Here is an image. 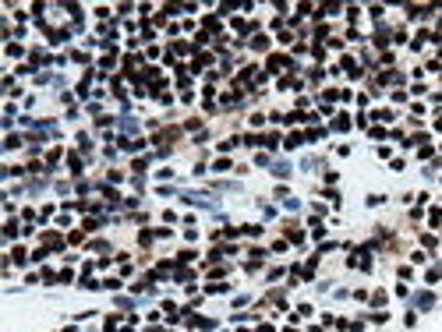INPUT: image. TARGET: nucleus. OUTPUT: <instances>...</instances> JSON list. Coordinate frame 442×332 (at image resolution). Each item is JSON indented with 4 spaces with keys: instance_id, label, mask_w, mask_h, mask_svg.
<instances>
[{
    "instance_id": "nucleus-1",
    "label": "nucleus",
    "mask_w": 442,
    "mask_h": 332,
    "mask_svg": "<svg viewBox=\"0 0 442 332\" xmlns=\"http://www.w3.org/2000/svg\"><path fill=\"white\" fill-rule=\"evenodd\" d=\"M43 244L50 247V251H64V237H60V233H46Z\"/></svg>"
},
{
    "instance_id": "nucleus-2",
    "label": "nucleus",
    "mask_w": 442,
    "mask_h": 332,
    "mask_svg": "<svg viewBox=\"0 0 442 332\" xmlns=\"http://www.w3.org/2000/svg\"><path fill=\"white\" fill-rule=\"evenodd\" d=\"M350 265H361V269H372V255H368V251H357V255L350 258Z\"/></svg>"
},
{
    "instance_id": "nucleus-3",
    "label": "nucleus",
    "mask_w": 442,
    "mask_h": 332,
    "mask_svg": "<svg viewBox=\"0 0 442 332\" xmlns=\"http://www.w3.org/2000/svg\"><path fill=\"white\" fill-rule=\"evenodd\" d=\"M233 28H237V32H251L255 21H248V18H233Z\"/></svg>"
},
{
    "instance_id": "nucleus-4",
    "label": "nucleus",
    "mask_w": 442,
    "mask_h": 332,
    "mask_svg": "<svg viewBox=\"0 0 442 332\" xmlns=\"http://www.w3.org/2000/svg\"><path fill=\"white\" fill-rule=\"evenodd\" d=\"M67 163H71V173H82V156H78V152H71Z\"/></svg>"
},
{
    "instance_id": "nucleus-5",
    "label": "nucleus",
    "mask_w": 442,
    "mask_h": 332,
    "mask_svg": "<svg viewBox=\"0 0 442 332\" xmlns=\"http://www.w3.org/2000/svg\"><path fill=\"white\" fill-rule=\"evenodd\" d=\"M11 262H14V265H25V262H28V255L21 251V247H14V251H11Z\"/></svg>"
},
{
    "instance_id": "nucleus-6",
    "label": "nucleus",
    "mask_w": 442,
    "mask_h": 332,
    "mask_svg": "<svg viewBox=\"0 0 442 332\" xmlns=\"http://www.w3.org/2000/svg\"><path fill=\"white\" fill-rule=\"evenodd\" d=\"M283 64H287V57H279V53H276V57H269V71H279Z\"/></svg>"
},
{
    "instance_id": "nucleus-7",
    "label": "nucleus",
    "mask_w": 442,
    "mask_h": 332,
    "mask_svg": "<svg viewBox=\"0 0 442 332\" xmlns=\"http://www.w3.org/2000/svg\"><path fill=\"white\" fill-rule=\"evenodd\" d=\"M432 304H435L432 294H418V308H432Z\"/></svg>"
},
{
    "instance_id": "nucleus-8",
    "label": "nucleus",
    "mask_w": 442,
    "mask_h": 332,
    "mask_svg": "<svg viewBox=\"0 0 442 332\" xmlns=\"http://www.w3.org/2000/svg\"><path fill=\"white\" fill-rule=\"evenodd\" d=\"M322 135H326L322 128H311V131H304V138H308V142H318V138H322Z\"/></svg>"
},
{
    "instance_id": "nucleus-9",
    "label": "nucleus",
    "mask_w": 442,
    "mask_h": 332,
    "mask_svg": "<svg viewBox=\"0 0 442 332\" xmlns=\"http://www.w3.org/2000/svg\"><path fill=\"white\" fill-rule=\"evenodd\" d=\"M191 276H195L191 269H177V276H174V279H181V283H191Z\"/></svg>"
},
{
    "instance_id": "nucleus-10",
    "label": "nucleus",
    "mask_w": 442,
    "mask_h": 332,
    "mask_svg": "<svg viewBox=\"0 0 442 332\" xmlns=\"http://www.w3.org/2000/svg\"><path fill=\"white\" fill-rule=\"evenodd\" d=\"M333 128H336V131H347V128H350V117H336Z\"/></svg>"
},
{
    "instance_id": "nucleus-11",
    "label": "nucleus",
    "mask_w": 442,
    "mask_h": 332,
    "mask_svg": "<svg viewBox=\"0 0 442 332\" xmlns=\"http://www.w3.org/2000/svg\"><path fill=\"white\" fill-rule=\"evenodd\" d=\"M251 46H255V50H269V39H265V35H255Z\"/></svg>"
},
{
    "instance_id": "nucleus-12",
    "label": "nucleus",
    "mask_w": 442,
    "mask_h": 332,
    "mask_svg": "<svg viewBox=\"0 0 442 332\" xmlns=\"http://www.w3.org/2000/svg\"><path fill=\"white\" fill-rule=\"evenodd\" d=\"M372 304H386V290H375V294H372Z\"/></svg>"
},
{
    "instance_id": "nucleus-13",
    "label": "nucleus",
    "mask_w": 442,
    "mask_h": 332,
    "mask_svg": "<svg viewBox=\"0 0 442 332\" xmlns=\"http://www.w3.org/2000/svg\"><path fill=\"white\" fill-rule=\"evenodd\" d=\"M428 283H435V279H442V269H428V276H425Z\"/></svg>"
},
{
    "instance_id": "nucleus-14",
    "label": "nucleus",
    "mask_w": 442,
    "mask_h": 332,
    "mask_svg": "<svg viewBox=\"0 0 442 332\" xmlns=\"http://www.w3.org/2000/svg\"><path fill=\"white\" fill-rule=\"evenodd\" d=\"M258 332H272V325H258Z\"/></svg>"
},
{
    "instance_id": "nucleus-15",
    "label": "nucleus",
    "mask_w": 442,
    "mask_h": 332,
    "mask_svg": "<svg viewBox=\"0 0 442 332\" xmlns=\"http://www.w3.org/2000/svg\"><path fill=\"white\" fill-rule=\"evenodd\" d=\"M124 332H128V329H124Z\"/></svg>"
}]
</instances>
